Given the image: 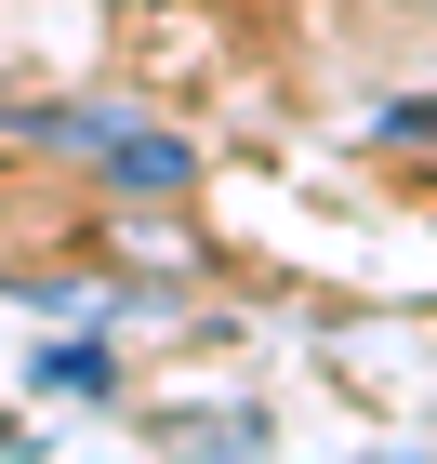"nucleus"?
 I'll list each match as a JSON object with an SVG mask.
<instances>
[{
  "instance_id": "f257e3e1",
  "label": "nucleus",
  "mask_w": 437,
  "mask_h": 464,
  "mask_svg": "<svg viewBox=\"0 0 437 464\" xmlns=\"http://www.w3.org/2000/svg\"><path fill=\"white\" fill-rule=\"evenodd\" d=\"M14 133L53 146V160H80V173H107V186H133V199H185L199 186V146L159 133V120H133V107H14Z\"/></svg>"
},
{
  "instance_id": "f03ea898",
  "label": "nucleus",
  "mask_w": 437,
  "mask_h": 464,
  "mask_svg": "<svg viewBox=\"0 0 437 464\" xmlns=\"http://www.w3.org/2000/svg\"><path fill=\"white\" fill-rule=\"evenodd\" d=\"M40 385H53V398H107L119 358H107V345H40Z\"/></svg>"
}]
</instances>
